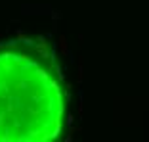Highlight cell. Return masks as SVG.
Wrapping results in <instances>:
<instances>
[{"mask_svg":"<svg viewBox=\"0 0 149 142\" xmlns=\"http://www.w3.org/2000/svg\"><path fill=\"white\" fill-rule=\"evenodd\" d=\"M65 96L52 60L35 44L0 48V142H46L61 133Z\"/></svg>","mask_w":149,"mask_h":142,"instance_id":"cell-1","label":"cell"}]
</instances>
